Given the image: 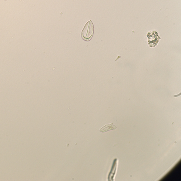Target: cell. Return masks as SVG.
<instances>
[{
    "instance_id": "obj_1",
    "label": "cell",
    "mask_w": 181,
    "mask_h": 181,
    "mask_svg": "<svg viewBox=\"0 0 181 181\" xmlns=\"http://www.w3.org/2000/svg\"><path fill=\"white\" fill-rule=\"evenodd\" d=\"M94 27L91 20L86 23L82 31V37L83 39L87 40H90L92 37Z\"/></svg>"
},
{
    "instance_id": "obj_2",
    "label": "cell",
    "mask_w": 181,
    "mask_h": 181,
    "mask_svg": "<svg viewBox=\"0 0 181 181\" xmlns=\"http://www.w3.org/2000/svg\"><path fill=\"white\" fill-rule=\"evenodd\" d=\"M117 128V127L113 124L112 123H110V124L106 125L103 127L99 129L100 131L102 132H106L108 131L113 130L116 129Z\"/></svg>"
}]
</instances>
